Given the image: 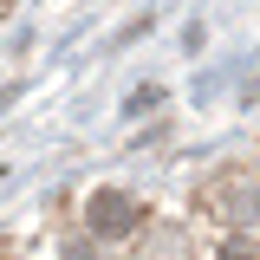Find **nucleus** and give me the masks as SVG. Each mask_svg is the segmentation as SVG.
I'll use <instances>...</instances> for the list:
<instances>
[{
	"label": "nucleus",
	"instance_id": "nucleus-1",
	"mask_svg": "<svg viewBox=\"0 0 260 260\" xmlns=\"http://www.w3.org/2000/svg\"><path fill=\"white\" fill-rule=\"evenodd\" d=\"M85 221H91V234H111V241H117V234H130V228H137V202H130V195H117V189H98L91 208H85Z\"/></svg>",
	"mask_w": 260,
	"mask_h": 260
}]
</instances>
